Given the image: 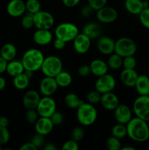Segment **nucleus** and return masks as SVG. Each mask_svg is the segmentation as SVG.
Here are the masks:
<instances>
[{"mask_svg":"<svg viewBox=\"0 0 149 150\" xmlns=\"http://www.w3.org/2000/svg\"><path fill=\"white\" fill-rule=\"evenodd\" d=\"M118 18V13L113 7L105 6L96 12V18L103 23H110L115 21Z\"/></svg>","mask_w":149,"mask_h":150,"instance_id":"11","label":"nucleus"},{"mask_svg":"<svg viewBox=\"0 0 149 150\" xmlns=\"http://www.w3.org/2000/svg\"><path fill=\"white\" fill-rule=\"evenodd\" d=\"M80 0H62V2L66 7H74L79 4Z\"/></svg>","mask_w":149,"mask_h":150,"instance_id":"49","label":"nucleus"},{"mask_svg":"<svg viewBox=\"0 0 149 150\" xmlns=\"http://www.w3.org/2000/svg\"><path fill=\"white\" fill-rule=\"evenodd\" d=\"M40 98L39 94L36 90H29L23 95V104L27 109H35Z\"/></svg>","mask_w":149,"mask_h":150,"instance_id":"21","label":"nucleus"},{"mask_svg":"<svg viewBox=\"0 0 149 150\" xmlns=\"http://www.w3.org/2000/svg\"><path fill=\"white\" fill-rule=\"evenodd\" d=\"M31 142L36 146L37 149L42 147L45 144V139H44V136L40 134L37 133L36 135L33 136L31 139Z\"/></svg>","mask_w":149,"mask_h":150,"instance_id":"43","label":"nucleus"},{"mask_svg":"<svg viewBox=\"0 0 149 150\" xmlns=\"http://www.w3.org/2000/svg\"><path fill=\"white\" fill-rule=\"evenodd\" d=\"M147 123H148V127H149V120L148 121H147Z\"/></svg>","mask_w":149,"mask_h":150,"instance_id":"56","label":"nucleus"},{"mask_svg":"<svg viewBox=\"0 0 149 150\" xmlns=\"http://www.w3.org/2000/svg\"><path fill=\"white\" fill-rule=\"evenodd\" d=\"M25 11L26 4L23 0H11L7 5V12L11 17H20Z\"/></svg>","mask_w":149,"mask_h":150,"instance_id":"17","label":"nucleus"},{"mask_svg":"<svg viewBox=\"0 0 149 150\" xmlns=\"http://www.w3.org/2000/svg\"><path fill=\"white\" fill-rule=\"evenodd\" d=\"M115 42L109 37L99 38L97 41V48L99 52L105 55H110L115 51Z\"/></svg>","mask_w":149,"mask_h":150,"instance_id":"18","label":"nucleus"},{"mask_svg":"<svg viewBox=\"0 0 149 150\" xmlns=\"http://www.w3.org/2000/svg\"><path fill=\"white\" fill-rule=\"evenodd\" d=\"M44 149L45 150H56V146L53 144H48L44 146Z\"/></svg>","mask_w":149,"mask_h":150,"instance_id":"54","label":"nucleus"},{"mask_svg":"<svg viewBox=\"0 0 149 150\" xmlns=\"http://www.w3.org/2000/svg\"><path fill=\"white\" fill-rule=\"evenodd\" d=\"M97 111L90 103L83 102L77 108V119L78 122L83 126L93 125L97 119Z\"/></svg>","mask_w":149,"mask_h":150,"instance_id":"3","label":"nucleus"},{"mask_svg":"<svg viewBox=\"0 0 149 150\" xmlns=\"http://www.w3.org/2000/svg\"><path fill=\"white\" fill-rule=\"evenodd\" d=\"M148 77H149V76H148Z\"/></svg>","mask_w":149,"mask_h":150,"instance_id":"59","label":"nucleus"},{"mask_svg":"<svg viewBox=\"0 0 149 150\" xmlns=\"http://www.w3.org/2000/svg\"><path fill=\"white\" fill-rule=\"evenodd\" d=\"M72 139L78 142L83 139L84 136V130L81 127H75L72 131Z\"/></svg>","mask_w":149,"mask_h":150,"instance_id":"41","label":"nucleus"},{"mask_svg":"<svg viewBox=\"0 0 149 150\" xmlns=\"http://www.w3.org/2000/svg\"><path fill=\"white\" fill-rule=\"evenodd\" d=\"M91 72L96 77H99L108 73V65L107 62L102 59H94L89 64Z\"/></svg>","mask_w":149,"mask_h":150,"instance_id":"22","label":"nucleus"},{"mask_svg":"<svg viewBox=\"0 0 149 150\" xmlns=\"http://www.w3.org/2000/svg\"><path fill=\"white\" fill-rule=\"evenodd\" d=\"M139 18L141 24L146 29H149V7L144 8L139 14Z\"/></svg>","mask_w":149,"mask_h":150,"instance_id":"36","label":"nucleus"},{"mask_svg":"<svg viewBox=\"0 0 149 150\" xmlns=\"http://www.w3.org/2000/svg\"><path fill=\"white\" fill-rule=\"evenodd\" d=\"M7 82H6L5 79L2 76H0V91L3 90L5 88Z\"/></svg>","mask_w":149,"mask_h":150,"instance_id":"53","label":"nucleus"},{"mask_svg":"<svg viewBox=\"0 0 149 150\" xmlns=\"http://www.w3.org/2000/svg\"><path fill=\"white\" fill-rule=\"evenodd\" d=\"M54 125H59L64 122V115L60 111H56L50 117Z\"/></svg>","mask_w":149,"mask_h":150,"instance_id":"44","label":"nucleus"},{"mask_svg":"<svg viewBox=\"0 0 149 150\" xmlns=\"http://www.w3.org/2000/svg\"><path fill=\"white\" fill-rule=\"evenodd\" d=\"M36 110L39 117H51V115L56 111V101L51 96H44L39 100Z\"/></svg>","mask_w":149,"mask_h":150,"instance_id":"8","label":"nucleus"},{"mask_svg":"<svg viewBox=\"0 0 149 150\" xmlns=\"http://www.w3.org/2000/svg\"><path fill=\"white\" fill-rule=\"evenodd\" d=\"M137 61L133 56H129L123 58V67L124 69H134Z\"/></svg>","mask_w":149,"mask_h":150,"instance_id":"39","label":"nucleus"},{"mask_svg":"<svg viewBox=\"0 0 149 150\" xmlns=\"http://www.w3.org/2000/svg\"><path fill=\"white\" fill-rule=\"evenodd\" d=\"M137 49V44L132 39L124 37L115 42L114 52L124 58L129 56H134Z\"/></svg>","mask_w":149,"mask_h":150,"instance_id":"6","label":"nucleus"},{"mask_svg":"<svg viewBox=\"0 0 149 150\" xmlns=\"http://www.w3.org/2000/svg\"><path fill=\"white\" fill-rule=\"evenodd\" d=\"M66 42L63 41L62 40L58 39V38H56L55 40L53 41V47L56 50H61L65 47Z\"/></svg>","mask_w":149,"mask_h":150,"instance_id":"48","label":"nucleus"},{"mask_svg":"<svg viewBox=\"0 0 149 150\" xmlns=\"http://www.w3.org/2000/svg\"><path fill=\"white\" fill-rule=\"evenodd\" d=\"M100 32L101 29L99 25H98L96 23H93V22L86 23L83 26V30H82V33L87 35L91 40L98 38L100 35Z\"/></svg>","mask_w":149,"mask_h":150,"instance_id":"27","label":"nucleus"},{"mask_svg":"<svg viewBox=\"0 0 149 150\" xmlns=\"http://www.w3.org/2000/svg\"><path fill=\"white\" fill-rule=\"evenodd\" d=\"M61 149L64 150H77L79 149V146L77 142L71 139L66 142L63 144Z\"/></svg>","mask_w":149,"mask_h":150,"instance_id":"45","label":"nucleus"},{"mask_svg":"<svg viewBox=\"0 0 149 150\" xmlns=\"http://www.w3.org/2000/svg\"><path fill=\"white\" fill-rule=\"evenodd\" d=\"M139 75L134 69H124L121 71L120 79L127 87H134Z\"/></svg>","mask_w":149,"mask_h":150,"instance_id":"19","label":"nucleus"},{"mask_svg":"<svg viewBox=\"0 0 149 150\" xmlns=\"http://www.w3.org/2000/svg\"><path fill=\"white\" fill-rule=\"evenodd\" d=\"M136 90L140 95H148L149 94V77L145 75L139 76L135 83Z\"/></svg>","mask_w":149,"mask_h":150,"instance_id":"23","label":"nucleus"},{"mask_svg":"<svg viewBox=\"0 0 149 150\" xmlns=\"http://www.w3.org/2000/svg\"><path fill=\"white\" fill-rule=\"evenodd\" d=\"M1 145H0V150H1Z\"/></svg>","mask_w":149,"mask_h":150,"instance_id":"57","label":"nucleus"},{"mask_svg":"<svg viewBox=\"0 0 149 150\" xmlns=\"http://www.w3.org/2000/svg\"><path fill=\"white\" fill-rule=\"evenodd\" d=\"M133 111L136 117L145 120H149V97L140 95L133 103Z\"/></svg>","mask_w":149,"mask_h":150,"instance_id":"7","label":"nucleus"},{"mask_svg":"<svg viewBox=\"0 0 149 150\" xmlns=\"http://www.w3.org/2000/svg\"><path fill=\"white\" fill-rule=\"evenodd\" d=\"M121 150H134L135 149H134L133 146H124V147L121 146Z\"/></svg>","mask_w":149,"mask_h":150,"instance_id":"55","label":"nucleus"},{"mask_svg":"<svg viewBox=\"0 0 149 150\" xmlns=\"http://www.w3.org/2000/svg\"><path fill=\"white\" fill-rule=\"evenodd\" d=\"M29 82H30V79L25 74L24 72L13 77V86L19 90L26 89L29 86Z\"/></svg>","mask_w":149,"mask_h":150,"instance_id":"28","label":"nucleus"},{"mask_svg":"<svg viewBox=\"0 0 149 150\" xmlns=\"http://www.w3.org/2000/svg\"><path fill=\"white\" fill-rule=\"evenodd\" d=\"M115 84L116 82L113 76L106 73L103 76L98 77V79L95 83V89L101 94H104L112 92L115 87Z\"/></svg>","mask_w":149,"mask_h":150,"instance_id":"10","label":"nucleus"},{"mask_svg":"<svg viewBox=\"0 0 149 150\" xmlns=\"http://www.w3.org/2000/svg\"><path fill=\"white\" fill-rule=\"evenodd\" d=\"M44 59L42 51L37 48H31L23 54L21 62L25 70L36 72L40 70Z\"/></svg>","mask_w":149,"mask_h":150,"instance_id":"2","label":"nucleus"},{"mask_svg":"<svg viewBox=\"0 0 149 150\" xmlns=\"http://www.w3.org/2000/svg\"><path fill=\"white\" fill-rule=\"evenodd\" d=\"M16 55H17V49L13 43L7 42L2 45L0 51V56L6 61H12L15 58Z\"/></svg>","mask_w":149,"mask_h":150,"instance_id":"24","label":"nucleus"},{"mask_svg":"<svg viewBox=\"0 0 149 150\" xmlns=\"http://www.w3.org/2000/svg\"><path fill=\"white\" fill-rule=\"evenodd\" d=\"M106 146L109 150H120L121 148V143L119 139L112 136L107 140Z\"/></svg>","mask_w":149,"mask_h":150,"instance_id":"34","label":"nucleus"},{"mask_svg":"<svg viewBox=\"0 0 149 150\" xmlns=\"http://www.w3.org/2000/svg\"><path fill=\"white\" fill-rule=\"evenodd\" d=\"M91 40L83 33H79L73 40L74 51L79 54H84L89 51Z\"/></svg>","mask_w":149,"mask_h":150,"instance_id":"13","label":"nucleus"},{"mask_svg":"<svg viewBox=\"0 0 149 150\" xmlns=\"http://www.w3.org/2000/svg\"><path fill=\"white\" fill-rule=\"evenodd\" d=\"M37 148L31 142H26L20 147V150H37Z\"/></svg>","mask_w":149,"mask_h":150,"instance_id":"50","label":"nucleus"},{"mask_svg":"<svg viewBox=\"0 0 149 150\" xmlns=\"http://www.w3.org/2000/svg\"><path fill=\"white\" fill-rule=\"evenodd\" d=\"M77 73H78L79 76H81V77H86V76H89V75L91 73L90 66L86 65V64L81 65L80 67H79L78 70H77Z\"/></svg>","mask_w":149,"mask_h":150,"instance_id":"46","label":"nucleus"},{"mask_svg":"<svg viewBox=\"0 0 149 150\" xmlns=\"http://www.w3.org/2000/svg\"><path fill=\"white\" fill-rule=\"evenodd\" d=\"M25 117H26V120L30 124H34L39 119V115L35 108V109H28L26 112Z\"/></svg>","mask_w":149,"mask_h":150,"instance_id":"37","label":"nucleus"},{"mask_svg":"<svg viewBox=\"0 0 149 150\" xmlns=\"http://www.w3.org/2000/svg\"><path fill=\"white\" fill-rule=\"evenodd\" d=\"M148 97H149V94H148Z\"/></svg>","mask_w":149,"mask_h":150,"instance_id":"58","label":"nucleus"},{"mask_svg":"<svg viewBox=\"0 0 149 150\" xmlns=\"http://www.w3.org/2000/svg\"><path fill=\"white\" fill-rule=\"evenodd\" d=\"M64 103L69 108H72V109H74V108L77 109L83 102L76 94L69 93L64 98Z\"/></svg>","mask_w":149,"mask_h":150,"instance_id":"30","label":"nucleus"},{"mask_svg":"<svg viewBox=\"0 0 149 150\" xmlns=\"http://www.w3.org/2000/svg\"><path fill=\"white\" fill-rule=\"evenodd\" d=\"M10 132L6 127L0 126V145H4L10 140Z\"/></svg>","mask_w":149,"mask_h":150,"instance_id":"40","label":"nucleus"},{"mask_svg":"<svg viewBox=\"0 0 149 150\" xmlns=\"http://www.w3.org/2000/svg\"><path fill=\"white\" fill-rule=\"evenodd\" d=\"M124 7L127 12L132 15H139L144 9L142 0H125Z\"/></svg>","mask_w":149,"mask_h":150,"instance_id":"26","label":"nucleus"},{"mask_svg":"<svg viewBox=\"0 0 149 150\" xmlns=\"http://www.w3.org/2000/svg\"><path fill=\"white\" fill-rule=\"evenodd\" d=\"M21 25L24 29H32L34 24V15L32 13H28L25 15L21 20Z\"/></svg>","mask_w":149,"mask_h":150,"instance_id":"35","label":"nucleus"},{"mask_svg":"<svg viewBox=\"0 0 149 150\" xmlns=\"http://www.w3.org/2000/svg\"><path fill=\"white\" fill-rule=\"evenodd\" d=\"M58 87H67L70 86L72 81V78L70 73L61 70L55 77Z\"/></svg>","mask_w":149,"mask_h":150,"instance_id":"29","label":"nucleus"},{"mask_svg":"<svg viewBox=\"0 0 149 150\" xmlns=\"http://www.w3.org/2000/svg\"><path fill=\"white\" fill-rule=\"evenodd\" d=\"M93 11H94V10H93L91 6H89V4H88V5L84 6V7L81 9L80 13H81L83 17L88 18L89 17V16H91V15L93 13Z\"/></svg>","mask_w":149,"mask_h":150,"instance_id":"47","label":"nucleus"},{"mask_svg":"<svg viewBox=\"0 0 149 150\" xmlns=\"http://www.w3.org/2000/svg\"><path fill=\"white\" fill-rule=\"evenodd\" d=\"M58 88L56 81L53 77L45 76L39 83V91L44 96H52Z\"/></svg>","mask_w":149,"mask_h":150,"instance_id":"12","label":"nucleus"},{"mask_svg":"<svg viewBox=\"0 0 149 150\" xmlns=\"http://www.w3.org/2000/svg\"><path fill=\"white\" fill-rule=\"evenodd\" d=\"M107 64H108L109 68L112 69V70H118L123 65V57L115 54V52L114 54L112 53L108 58Z\"/></svg>","mask_w":149,"mask_h":150,"instance_id":"31","label":"nucleus"},{"mask_svg":"<svg viewBox=\"0 0 149 150\" xmlns=\"http://www.w3.org/2000/svg\"><path fill=\"white\" fill-rule=\"evenodd\" d=\"M25 69L23 67L21 61L13 59L7 62L6 72L9 76L15 77V76H18L20 73H23Z\"/></svg>","mask_w":149,"mask_h":150,"instance_id":"25","label":"nucleus"},{"mask_svg":"<svg viewBox=\"0 0 149 150\" xmlns=\"http://www.w3.org/2000/svg\"><path fill=\"white\" fill-rule=\"evenodd\" d=\"M127 136L136 142H144L149 139V127L147 122L134 117L127 124Z\"/></svg>","mask_w":149,"mask_h":150,"instance_id":"1","label":"nucleus"},{"mask_svg":"<svg viewBox=\"0 0 149 150\" xmlns=\"http://www.w3.org/2000/svg\"><path fill=\"white\" fill-rule=\"evenodd\" d=\"M9 125V120L6 117H0V126L1 127H6Z\"/></svg>","mask_w":149,"mask_h":150,"instance_id":"52","label":"nucleus"},{"mask_svg":"<svg viewBox=\"0 0 149 150\" xmlns=\"http://www.w3.org/2000/svg\"><path fill=\"white\" fill-rule=\"evenodd\" d=\"M54 125L50 117H39L37 121L34 123L35 131L38 134L47 136L52 132Z\"/></svg>","mask_w":149,"mask_h":150,"instance_id":"14","label":"nucleus"},{"mask_svg":"<svg viewBox=\"0 0 149 150\" xmlns=\"http://www.w3.org/2000/svg\"><path fill=\"white\" fill-rule=\"evenodd\" d=\"M114 117L118 123L127 125L131 117V111L125 104H119L114 110Z\"/></svg>","mask_w":149,"mask_h":150,"instance_id":"15","label":"nucleus"},{"mask_svg":"<svg viewBox=\"0 0 149 150\" xmlns=\"http://www.w3.org/2000/svg\"><path fill=\"white\" fill-rule=\"evenodd\" d=\"M34 24L37 29H50L54 24V18L49 12L39 10L34 14Z\"/></svg>","mask_w":149,"mask_h":150,"instance_id":"9","label":"nucleus"},{"mask_svg":"<svg viewBox=\"0 0 149 150\" xmlns=\"http://www.w3.org/2000/svg\"><path fill=\"white\" fill-rule=\"evenodd\" d=\"M25 4L26 10H27L28 13L34 15L41 10V4L39 0H27Z\"/></svg>","mask_w":149,"mask_h":150,"instance_id":"33","label":"nucleus"},{"mask_svg":"<svg viewBox=\"0 0 149 150\" xmlns=\"http://www.w3.org/2000/svg\"><path fill=\"white\" fill-rule=\"evenodd\" d=\"M79 34V29L75 24L69 22L61 23L56 28V38L64 42H71Z\"/></svg>","mask_w":149,"mask_h":150,"instance_id":"5","label":"nucleus"},{"mask_svg":"<svg viewBox=\"0 0 149 150\" xmlns=\"http://www.w3.org/2000/svg\"><path fill=\"white\" fill-rule=\"evenodd\" d=\"M108 0H88V4L94 10L97 11L99 9L106 6Z\"/></svg>","mask_w":149,"mask_h":150,"instance_id":"42","label":"nucleus"},{"mask_svg":"<svg viewBox=\"0 0 149 150\" xmlns=\"http://www.w3.org/2000/svg\"><path fill=\"white\" fill-rule=\"evenodd\" d=\"M127 135V125L124 124L118 123L117 125L113 126L112 128V136L121 139L125 137Z\"/></svg>","mask_w":149,"mask_h":150,"instance_id":"32","label":"nucleus"},{"mask_svg":"<svg viewBox=\"0 0 149 150\" xmlns=\"http://www.w3.org/2000/svg\"><path fill=\"white\" fill-rule=\"evenodd\" d=\"M63 63L61 59L56 56L45 57L41 66V71L45 76L55 78L62 70Z\"/></svg>","mask_w":149,"mask_h":150,"instance_id":"4","label":"nucleus"},{"mask_svg":"<svg viewBox=\"0 0 149 150\" xmlns=\"http://www.w3.org/2000/svg\"><path fill=\"white\" fill-rule=\"evenodd\" d=\"M101 96L102 94L98 92L97 90H92L88 93L87 95V100L89 103L91 104H96L98 103H100Z\"/></svg>","mask_w":149,"mask_h":150,"instance_id":"38","label":"nucleus"},{"mask_svg":"<svg viewBox=\"0 0 149 150\" xmlns=\"http://www.w3.org/2000/svg\"><path fill=\"white\" fill-rule=\"evenodd\" d=\"M7 62H8L6 61L4 58H2V57L0 56V74L6 72Z\"/></svg>","mask_w":149,"mask_h":150,"instance_id":"51","label":"nucleus"},{"mask_svg":"<svg viewBox=\"0 0 149 150\" xmlns=\"http://www.w3.org/2000/svg\"><path fill=\"white\" fill-rule=\"evenodd\" d=\"M53 35L50 29H37L34 33L33 40L39 45H47L52 41Z\"/></svg>","mask_w":149,"mask_h":150,"instance_id":"20","label":"nucleus"},{"mask_svg":"<svg viewBox=\"0 0 149 150\" xmlns=\"http://www.w3.org/2000/svg\"><path fill=\"white\" fill-rule=\"evenodd\" d=\"M100 103L105 109L108 111H114L119 105V100L115 94L112 92H109L102 94Z\"/></svg>","mask_w":149,"mask_h":150,"instance_id":"16","label":"nucleus"}]
</instances>
